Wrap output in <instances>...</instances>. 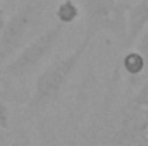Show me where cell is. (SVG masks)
I'll use <instances>...</instances> for the list:
<instances>
[{"label": "cell", "instance_id": "obj_4", "mask_svg": "<svg viewBox=\"0 0 148 146\" xmlns=\"http://www.w3.org/2000/svg\"><path fill=\"white\" fill-rule=\"evenodd\" d=\"M81 10L86 17V29L93 33H109L124 40L127 31L126 3L117 0H81Z\"/></svg>", "mask_w": 148, "mask_h": 146}, {"label": "cell", "instance_id": "obj_8", "mask_svg": "<svg viewBox=\"0 0 148 146\" xmlns=\"http://www.w3.org/2000/svg\"><path fill=\"white\" fill-rule=\"evenodd\" d=\"M3 84L0 77V127L9 129V105L5 103V93H3Z\"/></svg>", "mask_w": 148, "mask_h": 146}, {"label": "cell", "instance_id": "obj_3", "mask_svg": "<svg viewBox=\"0 0 148 146\" xmlns=\"http://www.w3.org/2000/svg\"><path fill=\"white\" fill-rule=\"evenodd\" d=\"M64 31L66 26L60 23H55L48 29L41 31L28 45H24L3 67H0V74L12 83H19L29 77L53 53L55 46L64 36Z\"/></svg>", "mask_w": 148, "mask_h": 146}, {"label": "cell", "instance_id": "obj_5", "mask_svg": "<svg viewBox=\"0 0 148 146\" xmlns=\"http://www.w3.org/2000/svg\"><path fill=\"white\" fill-rule=\"evenodd\" d=\"M148 26V0H138L129 10H127V31L124 38V45L131 46L134 45L136 38L141 35V31Z\"/></svg>", "mask_w": 148, "mask_h": 146}, {"label": "cell", "instance_id": "obj_12", "mask_svg": "<svg viewBox=\"0 0 148 146\" xmlns=\"http://www.w3.org/2000/svg\"><path fill=\"white\" fill-rule=\"evenodd\" d=\"M2 2H10V0H0V3H2Z\"/></svg>", "mask_w": 148, "mask_h": 146}, {"label": "cell", "instance_id": "obj_6", "mask_svg": "<svg viewBox=\"0 0 148 146\" xmlns=\"http://www.w3.org/2000/svg\"><path fill=\"white\" fill-rule=\"evenodd\" d=\"M79 12H81V9L77 7V3H76L74 0H62V2L59 3V7L55 9L57 23L67 26V24L74 23V21L79 17Z\"/></svg>", "mask_w": 148, "mask_h": 146}, {"label": "cell", "instance_id": "obj_10", "mask_svg": "<svg viewBox=\"0 0 148 146\" xmlns=\"http://www.w3.org/2000/svg\"><path fill=\"white\" fill-rule=\"evenodd\" d=\"M5 21H7V16H5V10L0 7V31H2V28H3V24H5Z\"/></svg>", "mask_w": 148, "mask_h": 146}, {"label": "cell", "instance_id": "obj_11", "mask_svg": "<svg viewBox=\"0 0 148 146\" xmlns=\"http://www.w3.org/2000/svg\"><path fill=\"white\" fill-rule=\"evenodd\" d=\"M117 2H121V3H126V2H127V0H117Z\"/></svg>", "mask_w": 148, "mask_h": 146}, {"label": "cell", "instance_id": "obj_9", "mask_svg": "<svg viewBox=\"0 0 148 146\" xmlns=\"http://www.w3.org/2000/svg\"><path fill=\"white\" fill-rule=\"evenodd\" d=\"M0 146H19L17 139L9 134V129L0 127Z\"/></svg>", "mask_w": 148, "mask_h": 146}, {"label": "cell", "instance_id": "obj_2", "mask_svg": "<svg viewBox=\"0 0 148 146\" xmlns=\"http://www.w3.org/2000/svg\"><path fill=\"white\" fill-rule=\"evenodd\" d=\"M50 0H26L5 21L0 31V67H3L43 28Z\"/></svg>", "mask_w": 148, "mask_h": 146}, {"label": "cell", "instance_id": "obj_7", "mask_svg": "<svg viewBox=\"0 0 148 146\" xmlns=\"http://www.w3.org/2000/svg\"><path fill=\"white\" fill-rule=\"evenodd\" d=\"M136 52L141 55L143 59V64H145V69H143V83L148 81V26L141 31V35L136 38Z\"/></svg>", "mask_w": 148, "mask_h": 146}, {"label": "cell", "instance_id": "obj_1", "mask_svg": "<svg viewBox=\"0 0 148 146\" xmlns=\"http://www.w3.org/2000/svg\"><path fill=\"white\" fill-rule=\"evenodd\" d=\"M95 36H97V33L86 29L84 36L81 38V41L77 43V46L74 50H71L66 57L55 60L53 64H50L48 67H45L38 74L33 93H31V98L26 103V108L31 113L45 110L53 102L59 100V96L62 95V91L69 84L73 74L76 72L79 62L83 60V57L91 48V43H93Z\"/></svg>", "mask_w": 148, "mask_h": 146}]
</instances>
